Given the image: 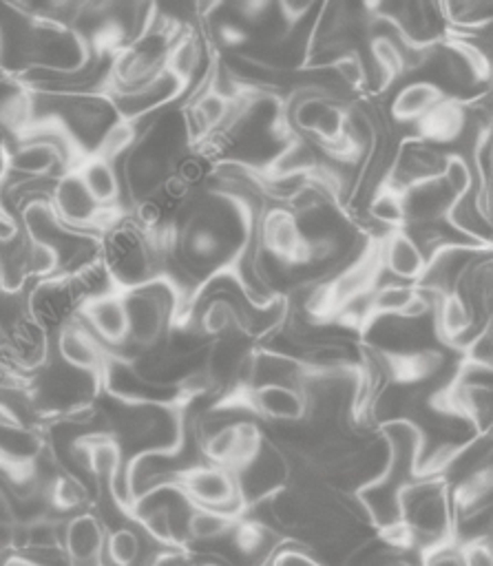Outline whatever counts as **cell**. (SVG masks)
<instances>
[{
  "instance_id": "1",
  "label": "cell",
  "mask_w": 493,
  "mask_h": 566,
  "mask_svg": "<svg viewBox=\"0 0 493 566\" xmlns=\"http://www.w3.org/2000/svg\"><path fill=\"white\" fill-rule=\"evenodd\" d=\"M400 520L422 551L453 539V511L444 478H418L400 491Z\"/></svg>"
},
{
  "instance_id": "2",
  "label": "cell",
  "mask_w": 493,
  "mask_h": 566,
  "mask_svg": "<svg viewBox=\"0 0 493 566\" xmlns=\"http://www.w3.org/2000/svg\"><path fill=\"white\" fill-rule=\"evenodd\" d=\"M175 486L192 506L223 511L232 515H241L245 509L234 473L223 467L203 462L183 469L181 473H177Z\"/></svg>"
},
{
  "instance_id": "3",
  "label": "cell",
  "mask_w": 493,
  "mask_h": 566,
  "mask_svg": "<svg viewBox=\"0 0 493 566\" xmlns=\"http://www.w3.org/2000/svg\"><path fill=\"white\" fill-rule=\"evenodd\" d=\"M77 318L108 354L119 349L128 340V318L122 292L86 301L80 307Z\"/></svg>"
},
{
  "instance_id": "4",
  "label": "cell",
  "mask_w": 493,
  "mask_h": 566,
  "mask_svg": "<svg viewBox=\"0 0 493 566\" xmlns=\"http://www.w3.org/2000/svg\"><path fill=\"white\" fill-rule=\"evenodd\" d=\"M106 356H108V352L80 323L77 316L71 323H66L62 329L55 332V358L73 369L99 376L104 369Z\"/></svg>"
},
{
  "instance_id": "5",
  "label": "cell",
  "mask_w": 493,
  "mask_h": 566,
  "mask_svg": "<svg viewBox=\"0 0 493 566\" xmlns=\"http://www.w3.org/2000/svg\"><path fill=\"white\" fill-rule=\"evenodd\" d=\"M400 199L405 210V223L438 221L449 212L451 203L455 201V197L449 192L440 177H431L405 188L400 192Z\"/></svg>"
},
{
  "instance_id": "6",
  "label": "cell",
  "mask_w": 493,
  "mask_h": 566,
  "mask_svg": "<svg viewBox=\"0 0 493 566\" xmlns=\"http://www.w3.org/2000/svg\"><path fill=\"white\" fill-rule=\"evenodd\" d=\"M248 405L252 413L268 418L270 422H296L305 420L307 405L296 387L265 385L248 391Z\"/></svg>"
},
{
  "instance_id": "7",
  "label": "cell",
  "mask_w": 493,
  "mask_h": 566,
  "mask_svg": "<svg viewBox=\"0 0 493 566\" xmlns=\"http://www.w3.org/2000/svg\"><path fill=\"white\" fill-rule=\"evenodd\" d=\"M380 261H382V270H387L396 281L411 283V285L422 276L427 268V256L405 234L402 228L394 230L380 243Z\"/></svg>"
},
{
  "instance_id": "8",
  "label": "cell",
  "mask_w": 493,
  "mask_h": 566,
  "mask_svg": "<svg viewBox=\"0 0 493 566\" xmlns=\"http://www.w3.org/2000/svg\"><path fill=\"white\" fill-rule=\"evenodd\" d=\"M433 325H436V332L451 345L455 347H464L469 343V338L473 334H478L482 327L473 321V314H471V307L469 303L451 292V294H444L436 310H433ZM486 327V325H484Z\"/></svg>"
},
{
  "instance_id": "9",
  "label": "cell",
  "mask_w": 493,
  "mask_h": 566,
  "mask_svg": "<svg viewBox=\"0 0 493 566\" xmlns=\"http://www.w3.org/2000/svg\"><path fill=\"white\" fill-rule=\"evenodd\" d=\"M73 170L82 179L88 195L97 201V206L102 208L117 206V199L122 195V181H119L117 166L113 161H106L97 155H86L80 159V164Z\"/></svg>"
},
{
  "instance_id": "10",
  "label": "cell",
  "mask_w": 493,
  "mask_h": 566,
  "mask_svg": "<svg viewBox=\"0 0 493 566\" xmlns=\"http://www.w3.org/2000/svg\"><path fill=\"white\" fill-rule=\"evenodd\" d=\"M442 99H444V95L431 82L413 80L409 84H402L396 91V95L391 99V106H389L391 108V117H394V122L416 124L431 108H436Z\"/></svg>"
},
{
  "instance_id": "11",
  "label": "cell",
  "mask_w": 493,
  "mask_h": 566,
  "mask_svg": "<svg viewBox=\"0 0 493 566\" xmlns=\"http://www.w3.org/2000/svg\"><path fill=\"white\" fill-rule=\"evenodd\" d=\"M230 539H232L234 551L241 557L254 559V562H259V566L263 562H268L272 557V553L279 548L274 528L259 520H241L239 517L234 528L230 531Z\"/></svg>"
},
{
  "instance_id": "12",
  "label": "cell",
  "mask_w": 493,
  "mask_h": 566,
  "mask_svg": "<svg viewBox=\"0 0 493 566\" xmlns=\"http://www.w3.org/2000/svg\"><path fill=\"white\" fill-rule=\"evenodd\" d=\"M268 513H270V526H279L285 533H294L301 535V531L305 528L307 520H310V509L305 497L294 491L292 486H283L279 491H274L270 497H265L261 502Z\"/></svg>"
},
{
  "instance_id": "13",
  "label": "cell",
  "mask_w": 493,
  "mask_h": 566,
  "mask_svg": "<svg viewBox=\"0 0 493 566\" xmlns=\"http://www.w3.org/2000/svg\"><path fill=\"white\" fill-rule=\"evenodd\" d=\"M201 40L192 29H179V33L172 38L168 53H166V71L183 84V88L195 80V75L201 69Z\"/></svg>"
},
{
  "instance_id": "14",
  "label": "cell",
  "mask_w": 493,
  "mask_h": 566,
  "mask_svg": "<svg viewBox=\"0 0 493 566\" xmlns=\"http://www.w3.org/2000/svg\"><path fill=\"white\" fill-rule=\"evenodd\" d=\"M239 517L241 515L212 511V509H201V506H190L188 517H186V539L210 542V539H219L223 535H230V531L234 528Z\"/></svg>"
},
{
  "instance_id": "15",
  "label": "cell",
  "mask_w": 493,
  "mask_h": 566,
  "mask_svg": "<svg viewBox=\"0 0 493 566\" xmlns=\"http://www.w3.org/2000/svg\"><path fill=\"white\" fill-rule=\"evenodd\" d=\"M44 495H46L49 506L60 511V513L75 511V509L84 506V502L88 500V491H86V484L82 482V478H77V475L69 473V471L57 473L46 484Z\"/></svg>"
},
{
  "instance_id": "16",
  "label": "cell",
  "mask_w": 493,
  "mask_h": 566,
  "mask_svg": "<svg viewBox=\"0 0 493 566\" xmlns=\"http://www.w3.org/2000/svg\"><path fill=\"white\" fill-rule=\"evenodd\" d=\"M137 139H139V133H137L135 122L117 119L106 128V133L99 137L97 146L91 155H97V157L115 164L117 159H124L128 155V150L135 146Z\"/></svg>"
},
{
  "instance_id": "17",
  "label": "cell",
  "mask_w": 493,
  "mask_h": 566,
  "mask_svg": "<svg viewBox=\"0 0 493 566\" xmlns=\"http://www.w3.org/2000/svg\"><path fill=\"white\" fill-rule=\"evenodd\" d=\"M416 287L411 283L396 281L394 283H378L369 294V321L376 316H398L402 307L413 296Z\"/></svg>"
},
{
  "instance_id": "18",
  "label": "cell",
  "mask_w": 493,
  "mask_h": 566,
  "mask_svg": "<svg viewBox=\"0 0 493 566\" xmlns=\"http://www.w3.org/2000/svg\"><path fill=\"white\" fill-rule=\"evenodd\" d=\"M111 566H139L141 539L130 526H119L111 531L104 539V555Z\"/></svg>"
},
{
  "instance_id": "19",
  "label": "cell",
  "mask_w": 493,
  "mask_h": 566,
  "mask_svg": "<svg viewBox=\"0 0 493 566\" xmlns=\"http://www.w3.org/2000/svg\"><path fill=\"white\" fill-rule=\"evenodd\" d=\"M367 212H369V219L380 223V226H387L391 230H400L405 226V210H402V199H400V192L380 184L371 197H369V203H367Z\"/></svg>"
},
{
  "instance_id": "20",
  "label": "cell",
  "mask_w": 493,
  "mask_h": 566,
  "mask_svg": "<svg viewBox=\"0 0 493 566\" xmlns=\"http://www.w3.org/2000/svg\"><path fill=\"white\" fill-rule=\"evenodd\" d=\"M440 179L444 181V186L449 188V192L455 199L464 197L475 186V177H473L471 164L460 153H451V155L444 157V164H442V170H440Z\"/></svg>"
},
{
  "instance_id": "21",
  "label": "cell",
  "mask_w": 493,
  "mask_h": 566,
  "mask_svg": "<svg viewBox=\"0 0 493 566\" xmlns=\"http://www.w3.org/2000/svg\"><path fill=\"white\" fill-rule=\"evenodd\" d=\"M27 526V548L31 551H57L62 548V524L57 520L40 517Z\"/></svg>"
},
{
  "instance_id": "22",
  "label": "cell",
  "mask_w": 493,
  "mask_h": 566,
  "mask_svg": "<svg viewBox=\"0 0 493 566\" xmlns=\"http://www.w3.org/2000/svg\"><path fill=\"white\" fill-rule=\"evenodd\" d=\"M334 77L338 80V84L347 91H358L365 88V60L358 51H349L338 55L332 64H329Z\"/></svg>"
},
{
  "instance_id": "23",
  "label": "cell",
  "mask_w": 493,
  "mask_h": 566,
  "mask_svg": "<svg viewBox=\"0 0 493 566\" xmlns=\"http://www.w3.org/2000/svg\"><path fill=\"white\" fill-rule=\"evenodd\" d=\"M464 352V360L466 363H475V365H486L491 367V354H493V332H491V323L486 327H482L478 334H473L469 338V343L462 347Z\"/></svg>"
},
{
  "instance_id": "24",
  "label": "cell",
  "mask_w": 493,
  "mask_h": 566,
  "mask_svg": "<svg viewBox=\"0 0 493 566\" xmlns=\"http://www.w3.org/2000/svg\"><path fill=\"white\" fill-rule=\"evenodd\" d=\"M268 566H325L321 559L314 555L305 553L303 548L296 546H279L272 557L268 559Z\"/></svg>"
},
{
  "instance_id": "25",
  "label": "cell",
  "mask_w": 493,
  "mask_h": 566,
  "mask_svg": "<svg viewBox=\"0 0 493 566\" xmlns=\"http://www.w3.org/2000/svg\"><path fill=\"white\" fill-rule=\"evenodd\" d=\"M462 566H493V548L489 539H475L458 544Z\"/></svg>"
},
{
  "instance_id": "26",
  "label": "cell",
  "mask_w": 493,
  "mask_h": 566,
  "mask_svg": "<svg viewBox=\"0 0 493 566\" xmlns=\"http://www.w3.org/2000/svg\"><path fill=\"white\" fill-rule=\"evenodd\" d=\"M422 566H462V557L455 544H438L422 551Z\"/></svg>"
},
{
  "instance_id": "27",
  "label": "cell",
  "mask_w": 493,
  "mask_h": 566,
  "mask_svg": "<svg viewBox=\"0 0 493 566\" xmlns=\"http://www.w3.org/2000/svg\"><path fill=\"white\" fill-rule=\"evenodd\" d=\"M146 566H192V564L183 548H161L146 562Z\"/></svg>"
},
{
  "instance_id": "28",
  "label": "cell",
  "mask_w": 493,
  "mask_h": 566,
  "mask_svg": "<svg viewBox=\"0 0 493 566\" xmlns=\"http://www.w3.org/2000/svg\"><path fill=\"white\" fill-rule=\"evenodd\" d=\"M15 522H18V517H15L13 497H11L9 491L0 484V528H11Z\"/></svg>"
},
{
  "instance_id": "29",
  "label": "cell",
  "mask_w": 493,
  "mask_h": 566,
  "mask_svg": "<svg viewBox=\"0 0 493 566\" xmlns=\"http://www.w3.org/2000/svg\"><path fill=\"white\" fill-rule=\"evenodd\" d=\"M391 566H416V564H411L402 553H398V555H396V559L391 562Z\"/></svg>"
},
{
  "instance_id": "30",
  "label": "cell",
  "mask_w": 493,
  "mask_h": 566,
  "mask_svg": "<svg viewBox=\"0 0 493 566\" xmlns=\"http://www.w3.org/2000/svg\"><path fill=\"white\" fill-rule=\"evenodd\" d=\"M4 290V276H2V263H0V292Z\"/></svg>"
},
{
  "instance_id": "31",
  "label": "cell",
  "mask_w": 493,
  "mask_h": 566,
  "mask_svg": "<svg viewBox=\"0 0 493 566\" xmlns=\"http://www.w3.org/2000/svg\"><path fill=\"white\" fill-rule=\"evenodd\" d=\"M0 51H2V31H0Z\"/></svg>"
}]
</instances>
